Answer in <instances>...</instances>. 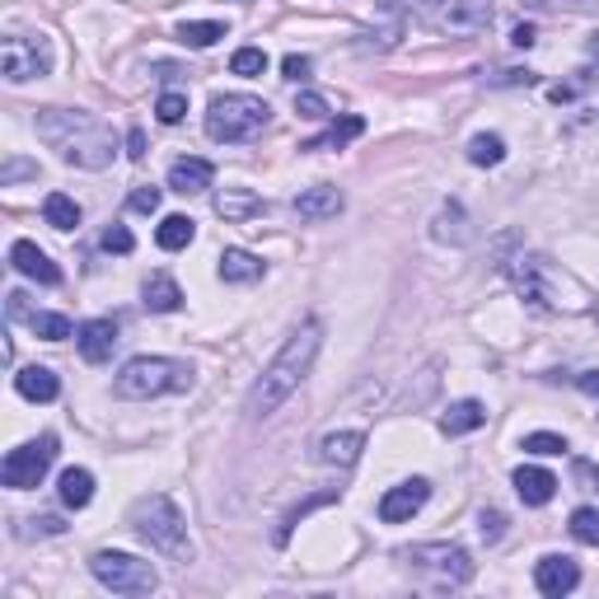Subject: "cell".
<instances>
[{
	"label": "cell",
	"mask_w": 599,
	"mask_h": 599,
	"mask_svg": "<svg viewBox=\"0 0 599 599\" xmlns=\"http://www.w3.org/2000/svg\"><path fill=\"white\" fill-rule=\"evenodd\" d=\"M497 20V5L492 0H436L431 5V28L450 38H473V34H487Z\"/></svg>",
	"instance_id": "10"
},
{
	"label": "cell",
	"mask_w": 599,
	"mask_h": 599,
	"mask_svg": "<svg viewBox=\"0 0 599 599\" xmlns=\"http://www.w3.org/2000/svg\"><path fill=\"white\" fill-rule=\"evenodd\" d=\"M586 52H590V61H599V34H590V42H586Z\"/></svg>",
	"instance_id": "49"
},
{
	"label": "cell",
	"mask_w": 599,
	"mask_h": 599,
	"mask_svg": "<svg viewBox=\"0 0 599 599\" xmlns=\"http://www.w3.org/2000/svg\"><path fill=\"white\" fill-rule=\"evenodd\" d=\"M295 216L300 220H333L342 207H346V197L338 193V187H328V183H319V187H305V193H300L295 201Z\"/></svg>",
	"instance_id": "16"
},
{
	"label": "cell",
	"mask_w": 599,
	"mask_h": 599,
	"mask_svg": "<svg viewBox=\"0 0 599 599\" xmlns=\"http://www.w3.org/2000/svg\"><path fill=\"white\" fill-rule=\"evenodd\" d=\"M576 389L590 393V399H599V370H580V375H576Z\"/></svg>",
	"instance_id": "45"
},
{
	"label": "cell",
	"mask_w": 599,
	"mask_h": 599,
	"mask_svg": "<svg viewBox=\"0 0 599 599\" xmlns=\"http://www.w3.org/2000/svg\"><path fill=\"white\" fill-rule=\"evenodd\" d=\"M28 173H38V164H28V160H10L5 169H0V183H14V179H28Z\"/></svg>",
	"instance_id": "42"
},
{
	"label": "cell",
	"mask_w": 599,
	"mask_h": 599,
	"mask_svg": "<svg viewBox=\"0 0 599 599\" xmlns=\"http://www.w3.org/2000/svg\"><path fill=\"white\" fill-rule=\"evenodd\" d=\"M539 5H566V10H586L595 0H539Z\"/></svg>",
	"instance_id": "48"
},
{
	"label": "cell",
	"mask_w": 599,
	"mask_h": 599,
	"mask_svg": "<svg viewBox=\"0 0 599 599\" xmlns=\"http://www.w3.org/2000/svg\"><path fill=\"white\" fill-rule=\"evenodd\" d=\"M0 71H5L10 85H24V81H42L52 71V42L42 34L28 38V34H14L0 42Z\"/></svg>",
	"instance_id": "9"
},
{
	"label": "cell",
	"mask_w": 599,
	"mask_h": 599,
	"mask_svg": "<svg viewBox=\"0 0 599 599\" xmlns=\"http://www.w3.org/2000/svg\"><path fill=\"white\" fill-rule=\"evenodd\" d=\"M281 75H286V81H305V75H309V57L291 52L286 61H281Z\"/></svg>",
	"instance_id": "41"
},
{
	"label": "cell",
	"mask_w": 599,
	"mask_h": 599,
	"mask_svg": "<svg viewBox=\"0 0 599 599\" xmlns=\"http://www.w3.org/2000/svg\"><path fill=\"white\" fill-rule=\"evenodd\" d=\"M572 539L586 543V548H599V511L595 506L572 511Z\"/></svg>",
	"instance_id": "32"
},
{
	"label": "cell",
	"mask_w": 599,
	"mask_h": 599,
	"mask_svg": "<svg viewBox=\"0 0 599 599\" xmlns=\"http://www.w3.org/2000/svg\"><path fill=\"white\" fill-rule=\"evenodd\" d=\"M89 572H94V580H99L103 590H113V595H150L155 586H160V576H155L150 562H140L132 553H113V548L94 553Z\"/></svg>",
	"instance_id": "6"
},
{
	"label": "cell",
	"mask_w": 599,
	"mask_h": 599,
	"mask_svg": "<svg viewBox=\"0 0 599 599\" xmlns=\"http://www.w3.org/2000/svg\"><path fill=\"white\" fill-rule=\"evenodd\" d=\"M28 328H34L42 342H66V338H75V328H71L66 314H34V319H28Z\"/></svg>",
	"instance_id": "31"
},
{
	"label": "cell",
	"mask_w": 599,
	"mask_h": 599,
	"mask_svg": "<svg viewBox=\"0 0 599 599\" xmlns=\"http://www.w3.org/2000/svg\"><path fill=\"white\" fill-rule=\"evenodd\" d=\"M216 272H220V281H225V286H248V281L262 277V258H254L248 248H225Z\"/></svg>",
	"instance_id": "19"
},
{
	"label": "cell",
	"mask_w": 599,
	"mask_h": 599,
	"mask_svg": "<svg viewBox=\"0 0 599 599\" xmlns=\"http://www.w3.org/2000/svg\"><path fill=\"white\" fill-rule=\"evenodd\" d=\"M427 497H431L427 478H407L399 487H389V492L380 497V519H384V525H407V519L427 506Z\"/></svg>",
	"instance_id": "11"
},
{
	"label": "cell",
	"mask_w": 599,
	"mask_h": 599,
	"mask_svg": "<svg viewBox=\"0 0 599 599\" xmlns=\"http://www.w3.org/2000/svg\"><path fill=\"white\" fill-rule=\"evenodd\" d=\"M431 234H436L440 244H468V240H473V230H468V216H464V207H460V201H445V207H440V216H436Z\"/></svg>",
	"instance_id": "24"
},
{
	"label": "cell",
	"mask_w": 599,
	"mask_h": 599,
	"mask_svg": "<svg viewBox=\"0 0 599 599\" xmlns=\"http://www.w3.org/2000/svg\"><path fill=\"white\" fill-rule=\"evenodd\" d=\"M519 450H529V454H562L566 440L553 436V431H534V436H525V445H519Z\"/></svg>",
	"instance_id": "37"
},
{
	"label": "cell",
	"mask_w": 599,
	"mask_h": 599,
	"mask_svg": "<svg viewBox=\"0 0 599 599\" xmlns=\"http://www.w3.org/2000/svg\"><path fill=\"white\" fill-rule=\"evenodd\" d=\"M127 525L136 529V539H146L155 553L169 562H193V539H187V519L173 506V497L164 492H146L132 501Z\"/></svg>",
	"instance_id": "3"
},
{
	"label": "cell",
	"mask_w": 599,
	"mask_h": 599,
	"mask_svg": "<svg viewBox=\"0 0 599 599\" xmlns=\"http://www.w3.org/2000/svg\"><path fill=\"white\" fill-rule=\"evenodd\" d=\"M193 366L173 356H136L118 370V399H160V393H183L193 389Z\"/></svg>",
	"instance_id": "4"
},
{
	"label": "cell",
	"mask_w": 599,
	"mask_h": 599,
	"mask_svg": "<svg viewBox=\"0 0 599 599\" xmlns=\"http://www.w3.org/2000/svg\"><path fill=\"white\" fill-rule=\"evenodd\" d=\"M193 240H197L193 216H164V220H160V230H155V244H160L164 254H179V248H187Z\"/></svg>",
	"instance_id": "26"
},
{
	"label": "cell",
	"mask_w": 599,
	"mask_h": 599,
	"mask_svg": "<svg viewBox=\"0 0 599 599\" xmlns=\"http://www.w3.org/2000/svg\"><path fill=\"white\" fill-rule=\"evenodd\" d=\"M57 464V436H38V440H24V445H14L5 454V464H0V482L10 487V492H28V487H38L47 478V468Z\"/></svg>",
	"instance_id": "7"
},
{
	"label": "cell",
	"mask_w": 599,
	"mask_h": 599,
	"mask_svg": "<svg viewBox=\"0 0 599 599\" xmlns=\"http://www.w3.org/2000/svg\"><path fill=\"white\" fill-rule=\"evenodd\" d=\"M328 501H338V487H328V492H319V497H309V501H305V506H295V511L286 515V525H281V529H277V543H286V539H291V529L300 525V519H305V515H309L314 506H328Z\"/></svg>",
	"instance_id": "34"
},
{
	"label": "cell",
	"mask_w": 599,
	"mask_h": 599,
	"mask_svg": "<svg viewBox=\"0 0 599 599\" xmlns=\"http://www.w3.org/2000/svg\"><path fill=\"white\" fill-rule=\"evenodd\" d=\"M127 207L140 211V216H155L160 211V187H136V193L127 197Z\"/></svg>",
	"instance_id": "39"
},
{
	"label": "cell",
	"mask_w": 599,
	"mask_h": 599,
	"mask_svg": "<svg viewBox=\"0 0 599 599\" xmlns=\"http://www.w3.org/2000/svg\"><path fill=\"white\" fill-rule=\"evenodd\" d=\"M183 113H187V94L164 89V94H160V103H155V118H160L164 127H173V122H183Z\"/></svg>",
	"instance_id": "36"
},
{
	"label": "cell",
	"mask_w": 599,
	"mask_h": 599,
	"mask_svg": "<svg viewBox=\"0 0 599 599\" xmlns=\"http://www.w3.org/2000/svg\"><path fill=\"white\" fill-rule=\"evenodd\" d=\"M515 492L525 506H548L558 497V478L548 468H534V464H519L515 468Z\"/></svg>",
	"instance_id": "17"
},
{
	"label": "cell",
	"mask_w": 599,
	"mask_h": 599,
	"mask_svg": "<svg viewBox=\"0 0 599 599\" xmlns=\"http://www.w3.org/2000/svg\"><path fill=\"white\" fill-rule=\"evenodd\" d=\"M360 132H366V122H360V118L352 113V118H342V122H333V127H328V132H319V136H314V140H305V146H300V150H342V146H346V140H356Z\"/></svg>",
	"instance_id": "27"
},
{
	"label": "cell",
	"mask_w": 599,
	"mask_h": 599,
	"mask_svg": "<svg viewBox=\"0 0 599 599\" xmlns=\"http://www.w3.org/2000/svg\"><path fill=\"white\" fill-rule=\"evenodd\" d=\"M61 506H71V511H85L89 501H94V473L89 468H66L61 473Z\"/></svg>",
	"instance_id": "25"
},
{
	"label": "cell",
	"mask_w": 599,
	"mask_h": 599,
	"mask_svg": "<svg viewBox=\"0 0 599 599\" xmlns=\"http://www.w3.org/2000/svg\"><path fill=\"white\" fill-rule=\"evenodd\" d=\"M360 450H366V431H328L319 440V460L333 468H352L360 460Z\"/></svg>",
	"instance_id": "18"
},
{
	"label": "cell",
	"mask_w": 599,
	"mask_h": 599,
	"mask_svg": "<svg viewBox=\"0 0 599 599\" xmlns=\"http://www.w3.org/2000/svg\"><path fill=\"white\" fill-rule=\"evenodd\" d=\"M42 220L52 230H75V225H81V207H75L66 193H47L42 197Z\"/></svg>",
	"instance_id": "28"
},
{
	"label": "cell",
	"mask_w": 599,
	"mask_h": 599,
	"mask_svg": "<svg viewBox=\"0 0 599 599\" xmlns=\"http://www.w3.org/2000/svg\"><path fill=\"white\" fill-rule=\"evenodd\" d=\"M220 38H225V24H220V20H187V24H179V42L183 47H211Z\"/></svg>",
	"instance_id": "29"
},
{
	"label": "cell",
	"mask_w": 599,
	"mask_h": 599,
	"mask_svg": "<svg viewBox=\"0 0 599 599\" xmlns=\"http://www.w3.org/2000/svg\"><path fill=\"white\" fill-rule=\"evenodd\" d=\"M28 525H34V529H24V534H61V529H66L57 515H38V519H28Z\"/></svg>",
	"instance_id": "43"
},
{
	"label": "cell",
	"mask_w": 599,
	"mask_h": 599,
	"mask_svg": "<svg viewBox=\"0 0 599 599\" xmlns=\"http://www.w3.org/2000/svg\"><path fill=\"white\" fill-rule=\"evenodd\" d=\"M103 248H108V254H132V248H136L132 230L127 225H108L103 230Z\"/></svg>",
	"instance_id": "38"
},
{
	"label": "cell",
	"mask_w": 599,
	"mask_h": 599,
	"mask_svg": "<svg viewBox=\"0 0 599 599\" xmlns=\"http://www.w3.org/2000/svg\"><path fill=\"white\" fill-rule=\"evenodd\" d=\"M262 211V197L254 187H220L216 193V216L220 220H254Z\"/></svg>",
	"instance_id": "20"
},
{
	"label": "cell",
	"mask_w": 599,
	"mask_h": 599,
	"mask_svg": "<svg viewBox=\"0 0 599 599\" xmlns=\"http://www.w3.org/2000/svg\"><path fill=\"white\" fill-rule=\"evenodd\" d=\"M211 183H216V164H211V160H197V155H187V160H173V169H169V187H173V193H183V197L207 193Z\"/></svg>",
	"instance_id": "15"
},
{
	"label": "cell",
	"mask_w": 599,
	"mask_h": 599,
	"mask_svg": "<svg viewBox=\"0 0 599 599\" xmlns=\"http://www.w3.org/2000/svg\"><path fill=\"white\" fill-rule=\"evenodd\" d=\"M272 122V108L258 94H216L207 108V136L211 140H248Z\"/></svg>",
	"instance_id": "5"
},
{
	"label": "cell",
	"mask_w": 599,
	"mask_h": 599,
	"mask_svg": "<svg viewBox=\"0 0 599 599\" xmlns=\"http://www.w3.org/2000/svg\"><path fill=\"white\" fill-rule=\"evenodd\" d=\"M38 136L75 169H108L118 160V136L85 108H42Z\"/></svg>",
	"instance_id": "1"
},
{
	"label": "cell",
	"mask_w": 599,
	"mask_h": 599,
	"mask_svg": "<svg viewBox=\"0 0 599 599\" xmlns=\"http://www.w3.org/2000/svg\"><path fill=\"white\" fill-rule=\"evenodd\" d=\"M534 586H539V595H548V599H562L580 586V566L562 553H548V558H539V566H534Z\"/></svg>",
	"instance_id": "12"
},
{
	"label": "cell",
	"mask_w": 599,
	"mask_h": 599,
	"mask_svg": "<svg viewBox=\"0 0 599 599\" xmlns=\"http://www.w3.org/2000/svg\"><path fill=\"white\" fill-rule=\"evenodd\" d=\"M511 42H515V47H534V28H529V24H519L515 34H511Z\"/></svg>",
	"instance_id": "47"
},
{
	"label": "cell",
	"mask_w": 599,
	"mask_h": 599,
	"mask_svg": "<svg viewBox=\"0 0 599 599\" xmlns=\"http://www.w3.org/2000/svg\"><path fill=\"white\" fill-rule=\"evenodd\" d=\"M14 389H20L28 403H52L61 393V380H57V370H47V366H28L14 375Z\"/></svg>",
	"instance_id": "22"
},
{
	"label": "cell",
	"mask_w": 599,
	"mask_h": 599,
	"mask_svg": "<svg viewBox=\"0 0 599 599\" xmlns=\"http://www.w3.org/2000/svg\"><path fill=\"white\" fill-rule=\"evenodd\" d=\"M75 346H81V356L89 366H103L108 356L118 352V319H89L75 328Z\"/></svg>",
	"instance_id": "14"
},
{
	"label": "cell",
	"mask_w": 599,
	"mask_h": 599,
	"mask_svg": "<svg viewBox=\"0 0 599 599\" xmlns=\"http://www.w3.org/2000/svg\"><path fill=\"white\" fill-rule=\"evenodd\" d=\"M295 113L323 122V118H333V103H328L323 94H314V89H300V94H295Z\"/></svg>",
	"instance_id": "35"
},
{
	"label": "cell",
	"mask_w": 599,
	"mask_h": 599,
	"mask_svg": "<svg viewBox=\"0 0 599 599\" xmlns=\"http://www.w3.org/2000/svg\"><path fill=\"white\" fill-rule=\"evenodd\" d=\"M127 155H132V160H146V132H140V127L127 132Z\"/></svg>",
	"instance_id": "44"
},
{
	"label": "cell",
	"mask_w": 599,
	"mask_h": 599,
	"mask_svg": "<svg viewBox=\"0 0 599 599\" xmlns=\"http://www.w3.org/2000/svg\"><path fill=\"white\" fill-rule=\"evenodd\" d=\"M230 71L244 75V81H254V75L267 71V52H262V47H240V52L230 57Z\"/></svg>",
	"instance_id": "33"
},
{
	"label": "cell",
	"mask_w": 599,
	"mask_h": 599,
	"mask_svg": "<svg viewBox=\"0 0 599 599\" xmlns=\"http://www.w3.org/2000/svg\"><path fill=\"white\" fill-rule=\"evenodd\" d=\"M407 566H417V572H427L436 576L440 586H468L473 580V558H468V548L460 543H417V548H407L403 553Z\"/></svg>",
	"instance_id": "8"
},
{
	"label": "cell",
	"mask_w": 599,
	"mask_h": 599,
	"mask_svg": "<svg viewBox=\"0 0 599 599\" xmlns=\"http://www.w3.org/2000/svg\"><path fill=\"white\" fill-rule=\"evenodd\" d=\"M140 300H146V309H155V314L183 309V291H179V281H173L169 272H150L146 286H140Z\"/></svg>",
	"instance_id": "21"
},
{
	"label": "cell",
	"mask_w": 599,
	"mask_h": 599,
	"mask_svg": "<svg viewBox=\"0 0 599 599\" xmlns=\"http://www.w3.org/2000/svg\"><path fill=\"white\" fill-rule=\"evenodd\" d=\"M319 346H323V323L319 319H305L295 328V333L286 338V346L272 356V366H267L258 375V384L248 389V417L262 421V417H272L281 403L291 399V393L300 389V380L314 370V356H319Z\"/></svg>",
	"instance_id": "2"
},
{
	"label": "cell",
	"mask_w": 599,
	"mask_h": 599,
	"mask_svg": "<svg viewBox=\"0 0 599 599\" xmlns=\"http://www.w3.org/2000/svg\"><path fill=\"white\" fill-rule=\"evenodd\" d=\"M487 421V407L478 399H460V403H450L445 407V417H440V431L445 436H468V431H478Z\"/></svg>",
	"instance_id": "23"
},
{
	"label": "cell",
	"mask_w": 599,
	"mask_h": 599,
	"mask_svg": "<svg viewBox=\"0 0 599 599\" xmlns=\"http://www.w3.org/2000/svg\"><path fill=\"white\" fill-rule=\"evenodd\" d=\"M478 529H482L487 543H497L501 529H506V515H501V511H482V515H478Z\"/></svg>",
	"instance_id": "40"
},
{
	"label": "cell",
	"mask_w": 599,
	"mask_h": 599,
	"mask_svg": "<svg viewBox=\"0 0 599 599\" xmlns=\"http://www.w3.org/2000/svg\"><path fill=\"white\" fill-rule=\"evenodd\" d=\"M576 478H580V482H590V487H599V473H595V464H586V460L576 464Z\"/></svg>",
	"instance_id": "46"
},
{
	"label": "cell",
	"mask_w": 599,
	"mask_h": 599,
	"mask_svg": "<svg viewBox=\"0 0 599 599\" xmlns=\"http://www.w3.org/2000/svg\"><path fill=\"white\" fill-rule=\"evenodd\" d=\"M10 267H14V272H24L28 281H38V286H57V281H61V267L47 258L34 240H14L10 244Z\"/></svg>",
	"instance_id": "13"
},
{
	"label": "cell",
	"mask_w": 599,
	"mask_h": 599,
	"mask_svg": "<svg viewBox=\"0 0 599 599\" xmlns=\"http://www.w3.org/2000/svg\"><path fill=\"white\" fill-rule=\"evenodd\" d=\"M468 160L478 169L501 164V160H506V140H501V136H473L468 140Z\"/></svg>",
	"instance_id": "30"
}]
</instances>
